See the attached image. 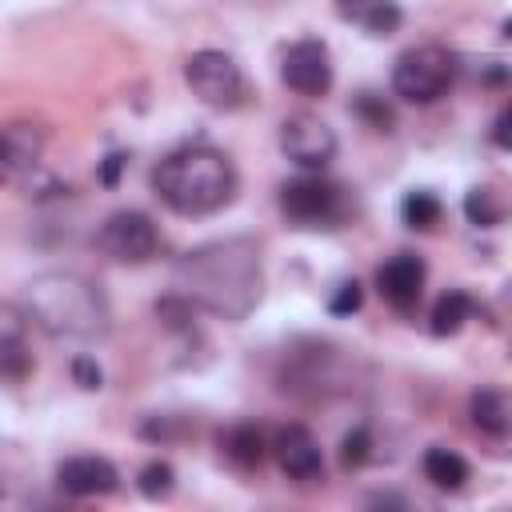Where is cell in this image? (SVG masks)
<instances>
[{
  "mask_svg": "<svg viewBox=\"0 0 512 512\" xmlns=\"http://www.w3.org/2000/svg\"><path fill=\"white\" fill-rule=\"evenodd\" d=\"M56 484L64 496H108L120 488V472L104 456H68L56 464Z\"/></svg>",
  "mask_w": 512,
  "mask_h": 512,
  "instance_id": "5bb4252c",
  "label": "cell"
},
{
  "mask_svg": "<svg viewBox=\"0 0 512 512\" xmlns=\"http://www.w3.org/2000/svg\"><path fill=\"white\" fill-rule=\"evenodd\" d=\"M96 252L116 264H148L160 252V232L144 212L120 208L96 228Z\"/></svg>",
  "mask_w": 512,
  "mask_h": 512,
  "instance_id": "ba28073f",
  "label": "cell"
},
{
  "mask_svg": "<svg viewBox=\"0 0 512 512\" xmlns=\"http://www.w3.org/2000/svg\"><path fill=\"white\" fill-rule=\"evenodd\" d=\"M184 80H188V88L200 104L220 108V112H232L248 100V80H244L240 64L228 52H216V48L192 52L184 60Z\"/></svg>",
  "mask_w": 512,
  "mask_h": 512,
  "instance_id": "52a82bcc",
  "label": "cell"
},
{
  "mask_svg": "<svg viewBox=\"0 0 512 512\" xmlns=\"http://www.w3.org/2000/svg\"><path fill=\"white\" fill-rule=\"evenodd\" d=\"M472 316H476V300H472L464 288H448V292L436 300V308H432V332H436V336H452V332H460Z\"/></svg>",
  "mask_w": 512,
  "mask_h": 512,
  "instance_id": "d6986e66",
  "label": "cell"
},
{
  "mask_svg": "<svg viewBox=\"0 0 512 512\" xmlns=\"http://www.w3.org/2000/svg\"><path fill=\"white\" fill-rule=\"evenodd\" d=\"M420 468H424V480H428L432 488H440V492H456V488H464V480H468V460H464L460 452H452V448H440V444H432V448L424 452Z\"/></svg>",
  "mask_w": 512,
  "mask_h": 512,
  "instance_id": "ac0fdd59",
  "label": "cell"
},
{
  "mask_svg": "<svg viewBox=\"0 0 512 512\" xmlns=\"http://www.w3.org/2000/svg\"><path fill=\"white\" fill-rule=\"evenodd\" d=\"M124 164H128V160H124V156H120V152H112V156H108V160H104V168H100V180H104V184H108V188H112V184H116V176H120V168H124Z\"/></svg>",
  "mask_w": 512,
  "mask_h": 512,
  "instance_id": "f1b7e54d",
  "label": "cell"
},
{
  "mask_svg": "<svg viewBox=\"0 0 512 512\" xmlns=\"http://www.w3.org/2000/svg\"><path fill=\"white\" fill-rule=\"evenodd\" d=\"M40 152H44L40 124H4L0 128V184L20 180L28 168H36Z\"/></svg>",
  "mask_w": 512,
  "mask_h": 512,
  "instance_id": "9a60e30c",
  "label": "cell"
},
{
  "mask_svg": "<svg viewBox=\"0 0 512 512\" xmlns=\"http://www.w3.org/2000/svg\"><path fill=\"white\" fill-rule=\"evenodd\" d=\"M240 176L212 144H180L152 168V192L180 216H212L236 200Z\"/></svg>",
  "mask_w": 512,
  "mask_h": 512,
  "instance_id": "3957f363",
  "label": "cell"
},
{
  "mask_svg": "<svg viewBox=\"0 0 512 512\" xmlns=\"http://www.w3.org/2000/svg\"><path fill=\"white\" fill-rule=\"evenodd\" d=\"M492 140H496V148H508V108L496 116V128H492Z\"/></svg>",
  "mask_w": 512,
  "mask_h": 512,
  "instance_id": "f546056e",
  "label": "cell"
},
{
  "mask_svg": "<svg viewBox=\"0 0 512 512\" xmlns=\"http://www.w3.org/2000/svg\"><path fill=\"white\" fill-rule=\"evenodd\" d=\"M424 260L416 252H396L392 260H384L376 268V292L384 296V304H392L396 312H412L420 304V292H424Z\"/></svg>",
  "mask_w": 512,
  "mask_h": 512,
  "instance_id": "7c38bea8",
  "label": "cell"
},
{
  "mask_svg": "<svg viewBox=\"0 0 512 512\" xmlns=\"http://www.w3.org/2000/svg\"><path fill=\"white\" fill-rule=\"evenodd\" d=\"M280 212L288 216L292 228H308V232H332L348 220L352 204L344 184L324 180L320 172H304L296 180H288L280 188Z\"/></svg>",
  "mask_w": 512,
  "mask_h": 512,
  "instance_id": "5b68a950",
  "label": "cell"
},
{
  "mask_svg": "<svg viewBox=\"0 0 512 512\" xmlns=\"http://www.w3.org/2000/svg\"><path fill=\"white\" fill-rule=\"evenodd\" d=\"M464 216H468L472 224H480V228H492V224L500 220L496 192H492V188H472V192L464 196Z\"/></svg>",
  "mask_w": 512,
  "mask_h": 512,
  "instance_id": "cb8c5ba5",
  "label": "cell"
},
{
  "mask_svg": "<svg viewBox=\"0 0 512 512\" xmlns=\"http://www.w3.org/2000/svg\"><path fill=\"white\" fill-rule=\"evenodd\" d=\"M336 16L364 36H392L404 20L396 0H336Z\"/></svg>",
  "mask_w": 512,
  "mask_h": 512,
  "instance_id": "2e32d148",
  "label": "cell"
},
{
  "mask_svg": "<svg viewBox=\"0 0 512 512\" xmlns=\"http://www.w3.org/2000/svg\"><path fill=\"white\" fill-rule=\"evenodd\" d=\"M176 292L220 320H248L264 296L260 248L248 236H224L188 248L176 260Z\"/></svg>",
  "mask_w": 512,
  "mask_h": 512,
  "instance_id": "6da1fadb",
  "label": "cell"
},
{
  "mask_svg": "<svg viewBox=\"0 0 512 512\" xmlns=\"http://www.w3.org/2000/svg\"><path fill=\"white\" fill-rule=\"evenodd\" d=\"M272 456L280 464L284 476L300 480V484H312L324 476V456H320V440L304 428V424H280L272 432Z\"/></svg>",
  "mask_w": 512,
  "mask_h": 512,
  "instance_id": "8fae6325",
  "label": "cell"
},
{
  "mask_svg": "<svg viewBox=\"0 0 512 512\" xmlns=\"http://www.w3.org/2000/svg\"><path fill=\"white\" fill-rule=\"evenodd\" d=\"M456 72H460L456 52H448L444 44H416L396 56L392 92L408 104H436L440 96H448Z\"/></svg>",
  "mask_w": 512,
  "mask_h": 512,
  "instance_id": "8992f818",
  "label": "cell"
},
{
  "mask_svg": "<svg viewBox=\"0 0 512 512\" xmlns=\"http://www.w3.org/2000/svg\"><path fill=\"white\" fill-rule=\"evenodd\" d=\"M280 152L300 172H324L336 160V132L312 112H292L280 124Z\"/></svg>",
  "mask_w": 512,
  "mask_h": 512,
  "instance_id": "9c48e42d",
  "label": "cell"
},
{
  "mask_svg": "<svg viewBox=\"0 0 512 512\" xmlns=\"http://www.w3.org/2000/svg\"><path fill=\"white\" fill-rule=\"evenodd\" d=\"M24 312L52 340L92 344L112 328V308L104 288L72 268H52L32 276L24 288Z\"/></svg>",
  "mask_w": 512,
  "mask_h": 512,
  "instance_id": "7a4b0ae2",
  "label": "cell"
},
{
  "mask_svg": "<svg viewBox=\"0 0 512 512\" xmlns=\"http://www.w3.org/2000/svg\"><path fill=\"white\" fill-rule=\"evenodd\" d=\"M352 112H356L368 128H376V132H392V108H388L376 92H360L356 104H352Z\"/></svg>",
  "mask_w": 512,
  "mask_h": 512,
  "instance_id": "d4e9b609",
  "label": "cell"
},
{
  "mask_svg": "<svg viewBox=\"0 0 512 512\" xmlns=\"http://www.w3.org/2000/svg\"><path fill=\"white\" fill-rule=\"evenodd\" d=\"M360 300H364V288H360L356 280H340V284L332 288V296H328V312H332V316H352V312L360 308Z\"/></svg>",
  "mask_w": 512,
  "mask_h": 512,
  "instance_id": "4316f807",
  "label": "cell"
},
{
  "mask_svg": "<svg viewBox=\"0 0 512 512\" xmlns=\"http://www.w3.org/2000/svg\"><path fill=\"white\" fill-rule=\"evenodd\" d=\"M400 216H404V224H408V228L428 232V228H436V224H440L444 204H440V196H436V192H428V188H412V192L400 200Z\"/></svg>",
  "mask_w": 512,
  "mask_h": 512,
  "instance_id": "44dd1931",
  "label": "cell"
},
{
  "mask_svg": "<svg viewBox=\"0 0 512 512\" xmlns=\"http://www.w3.org/2000/svg\"><path fill=\"white\" fill-rule=\"evenodd\" d=\"M368 456H372V436H368V428L344 432V440H340V464L352 472V468H364Z\"/></svg>",
  "mask_w": 512,
  "mask_h": 512,
  "instance_id": "484cf974",
  "label": "cell"
},
{
  "mask_svg": "<svg viewBox=\"0 0 512 512\" xmlns=\"http://www.w3.org/2000/svg\"><path fill=\"white\" fill-rule=\"evenodd\" d=\"M32 484V464L16 444H0V500H20L16 488Z\"/></svg>",
  "mask_w": 512,
  "mask_h": 512,
  "instance_id": "7402d4cb",
  "label": "cell"
},
{
  "mask_svg": "<svg viewBox=\"0 0 512 512\" xmlns=\"http://www.w3.org/2000/svg\"><path fill=\"white\" fill-rule=\"evenodd\" d=\"M356 376H360V360L332 344V340H316V336H300L284 348L280 356V388L288 396H300V400H332V396H344L356 388Z\"/></svg>",
  "mask_w": 512,
  "mask_h": 512,
  "instance_id": "277c9868",
  "label": "cell"
},
{
  "mask_svg": "<svg viewBox=\"0 0 512 512\" xmlns=\"http://www.w3.org/2000/svg\"><path fill=\"white\" fill-rule=\"evenodd\" d=\"M136 484H140V492H144L148 500H164V496H172V488H176V472H172V464L152 460V464L140 468Z\"/></svg>",
  "mask_w": 512,
  "mask_h": 512,
  "instance_id": "603a6c76",
  "label": "cell"
},
{
  "mask_svg": "<svg viewBox=\"0 0 512 512\" xmlns=\"http://www.w3.org/2000/svg\"><path fill=\"white\" fill-rule=\"evenodd\" d=\"M220 448H224V456L232 460V464H240V468H256L260 460H264V432L256 428V424H232L224 436H220Z\"/></svg>",
  "mask_w": 512,
  "mask_h": 512,
  "instance_id": "ffe728a7",
  "label": "cell"
},
{
  "mask_svg": "<svg viewBox=\"0 0 512 512\" xmlns=\"http://www.w3.org/2000/svg\"><path fill=\"white\" fill-rule=\"evenodd\" d=\"M280 76L292 92L300 96H324L332 88V56H328V44L324 40H296L284 60H280Z\"/></svg>",
  "mask_w": 512,
  "mask_h": 512,
  "instance_id": "30bf717a",
  "label": "cell"
},
{
  "mask_svg": "<svg viewBox=\"0 0 512 512\" xmlns=\"http://www.w3.org/2000/svg\"><path fill=\"white\" fill-rule=\"evenodd\" d=\"M32 372V344H28V312L12 300H0V380L20 384Z\"/></svg>",
  "mask_w": 512,
  "mask_h": 512,
  "instance_id": "4fadbf2b",
  "label": "cell"
},
{
  "mask_svg": "<svg viewBox=\"0 0 512 512\" xmlns=\"http://www.w3.org/2000/svg\"><path fill=\"white\" fill-rule=\"evenodd\" d=\"M468 416L484 436H492V440L508 436V396L500 388H476L468 400Z\"/></svg>",
  "mask_w": 512,
  "mask_h": 512,
  "instance_id": "e0dca14e",
  "label": "cell"
},
{
  "mask_svg": "<svg viewBox=\"0 0 512 512\" xmlns=\"http://www.w3.org/2000/svg\"><path fill=\"white\" fill-rule=\"evenodd\" d=\"M72 376H76L80 388H100V380H104V376H100V364H96L92 356H76V360H72Z\"/></svg>",
  "mask_w": 512,
  "mask_h": 512,
  "instance_id": "83f0119b",
  "label": "cell"
}]
</instances>
